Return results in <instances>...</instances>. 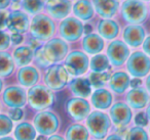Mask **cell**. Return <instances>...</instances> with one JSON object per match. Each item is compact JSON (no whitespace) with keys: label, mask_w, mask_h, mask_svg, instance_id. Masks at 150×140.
Segmentation results:
<instances>
[{"label":"cell","mask_w":150,"mask_h":140,"mask_svg":"<svg viewBox=\"0 0 150 140\" xmlns=\"http://www.w3.org/2000/svg\"><path fill=\"white\" fill-rule=\"evenodd\" d=\"M28 101L32 108L42 111L50 107L54 102V94L48 87L37 85L28 91Z\"/></svg>","instance_id":"1"},{"label":"cell","mask_w":150,"mask_h":140,"mask_svg":"<svg viewBox=\"0 0 150 140\" xmlns=\"http://www.w3.org/2000/svg\"><path fill=\"white\" fill-rule=\"evenodd\" d=\"M54 24L48 17L37 15L32 20L30 25V33L37 40H48L54 33Z\"/></svg>","instance_id":"2"},{"label":"cell","mask_w":150,"mask_h":140,"mask_svg":"<svg viewBox=\"0 0 150 140\" xmlns=\"http://www.w3.org/2000/svg\"><path fill=\"white\" fill-rule=\"evenodd\" d=\"M86 126L90 133L97 139L105 138L110 128V119L102 111H94L86 119Z\"/></svg>","instance_id":"3"},{"label":"cell","mask_w":150,"mask_h":140,"mask_svg":"<svg viewBox=\"0 0 150 140\" xmlns=\"http://www.w3.org/2000/svg\"><path fill=\"white\" fill-rule=\"evenodd\" d=\"M69 81V73L64 66L54 64L45 73L44 83L52 90H61L67 85Z\"/></svg>","instance_id":"4"},{"label":"cell","mask_w":150,"mask_h":140,"mask_svg":"<svg viewBox=\"0 0 150 140\" xmlns=\"http://www.w3.org/2000/svg\"><path fill=\"white\" fill-rule=\"evenodd\" d=\"M60 126V121L57 115L52 111H40L34 118V127L41 135H52Z\"/></svg>","instance_id":"5"},{"label":"cell","mask_w":150,"mask_h":140,"mask_svg":"<svg viewBox=\"0 0 150 140\" xmlns=\"http://www.w3.org/2000/svg\"><path fill=\"white\" fill-rule=\"evenodd\" d=\"M121 13L125 20L132 24H139L145 20L147 10L140 0H127L122 4Z\"/></svg>","instance_id":"6"},{"label":"cell","mask_w":150,"mask_h":140,"mask_svg":"<svg viewBox=\"0 0 150 140\" xmlns=\"http://www.w3.org/2000/svg\"><path fill=\"white\" fill-rule=\"evenodd\" d=\"M88 57L81 51H73L66 57L65 68L72 76H80L88 71Z\"/></svg>","instance_id":"7"},{"label":"cell","mask_w":150,"mask_h":140,"mask_svg":"<svg viewBox=\"0 0 150 140\" xmlns=\"http://www.w3.org/2000/svg\"><path fill=\"white\" fill-rule=\"evenodd\" d=\"M45 58L50 64L59 62L68 53V45L61 39H52L42 47Z\"/></svg>","instance_id":"8"},{"label":"cell","mask_w":150,"mask_h":140,"mask_svg":"<svg viewBox=\"0 0 150 140\" xmlns=\"http://www.w3.org/2000/svg\"><path fill=\"white\" fill-rule=\"evenodd\" d=\"M127 70L134 77H144L150 71V60L143 52H134L127 60Z\"/></svg>","instance_id":"9"},{"label":"cell","mask_w":150,"mask_h":140,"mask_svg":"<svg viewBox=\"0 0 150 140\" xmlns=\"http://www.w3.org/2000/svg\"><path fill=\"white\" fill-rule=\"evenodd\" d=\"M84 26L77 19L67 18L60 25V34L67 41H76L81 37Z\"/></svg>","instance_id":"10"},{"label":"cell","mask_w":150,"mask_h":140,"mask_svg":"<svg viewBox=\"0 0 150 140\" xmlns=\"http://www.w3.org/2000/svg\"><path fill=\"white\" fill-rule=\"evenodd\" d=\"M129 55V47L122 41L115 40L111 42L107 49V56L110 62L115 66H119L125 64Z\"/></svg>","instance_id":"11"},{"label":"cell","mask_w":150,"mask_h":140,"mask_svg":"<svg viewBox=\"0 0 150 140\" xmlns=\"http://www.w3.org/2000/svg\"><path fill=\"white\" fill-rule=\"evenodd\" d=\"M66 108L69 116L75 121H82L88 117L91 111L90 103L83 98H71L67 102Z\"/></svg>","instance_id":"12"},{"label":"cell","mask_w":150,"mask_h":140,"mask_svg":"<svg viewBox=\"0 0 150 140\" xmlns=\"http://www.w3.org/2000/svg\"><path fill=\"white\" fill-rule=\"evenodd\" d=\"M27 95L23 88L18 86H11L3 92V101L9 107L20 108L24 106L27 101Z\"/></svg>","instance_id":"13"},{"label":"cell","mask_w":150,"mask_h":140,"mask_svg":"<svg viewBox=\"0 0 150 140\" xmlns=\"http://www.w3.org/2000/svg\"><path fill=\"white\" fill-rule=\"evenodd\" d=\"M110 117L115 125L127 126L132 120V111L125 103H115L110 108Z\"/></svg>","instance_id":"14"},{"label":"cell","mask_w":150,"mask_h":140,"mask_svg":"<svg viewBox=\"0 0 150 140\" xmlns=\"http://www.w3.org/2000/svg\"><path fill=\"white\" fill-rule=\"evenodd\" d=\"M71 2L69 0H46L45 8L54 19H64L71 10Z\"/></svg>","instance_id":"15"},{"label":"cell","mask_w":150,"mask_h":140,"mask_svg":"<svg viewBox=\"0 0 150 140\" xmlns=\"http://www.w3.org/2000/svg\"><path fill=\"white\" fill-rule=\"evenodd\" d=\"M7 28L13 33H25L29 29V19L22 11H13L8 15Z\"/></svg>","instance_id":"16"},{"label":"cell","mask_w":150,"mask_h":140,"mask_svg":"<svg viewBox=\"0 0 150 140\" xmlns=\"http://www.w3.org/2000/svg\"><path fill=\"white\" fill-rule=\"evenodd\" d=\"M144 37H145V31L141 26H129L123 32V39L125 43L132 47H138L143 42Z\"/></svg>","instance_id":"17"},{"label":"cell","mask_w":150,"mask_h":140,"mask_svg":"<svg viewBox=\"0 0 150 140\" xmlns=\"http://www.w3.org/2000/svg\"><path fill=\"white\" fill-rule=\"evenodd\" d=\"M93 4L97 13L105 19L112 18L118 9L117 0H93Z\"/></svg>","instance_id":"18"},{"label":"cell","mask_w":150,"mask_h":140,"mask_svg":"<svg viewBox=\"0 0 150 140\" xmlns=\"http://www.w3.org/2000/svg\"><path fill=\"white\" fill-rule=\"evenodd\" d=\"M127 103L133 108H143L148 102V94L142 88H134L127 95Z\"/></svg>","instance_id":"19"},{"label":"cell","mask_w":150,"mask_h":140,"mask_svg":"<svg viewBox=\"0 0 150 140\" xmlns=\"http://www.w3.org/2000/svg\"><path fill=\"white\" fill-rule=\"evenodd\" d=\"M70 89L73 92V94L80 98H86L90 96L92 92V84L90 80L86 78H76L71 81Z\"/></svg>","instance_id":"20"},{"label":"cell","mask_w":150,"mask_h":140,"mask_svg":"<svg viewBox=\"0 0 150 140\" xmlns=\"http://www.w3.org/2000/svg\"><path fill=\"white\" fill-rule=\"evenodd\" d=\"M129 77L127 73L125 72H116L111 76L109 80V85L110 88L116 93H123L129 87Z\"/></svg>","instance_id":"21"},{"label":"cell","mask_w":150,"mask_h":140,"mask_svg":"<svg viewBox=\"0 0 150 140\" xmlns=\"http://www.w3.org/2000/svg\"><path fill=\"white\" fill-rule=\"evenodd\" d=\"M83 49L90 54H98L104 48V41L97 34H88L83 39Z\"/></svg>","instance_id":"22"},{"label":"cell","mask_w":150,"mask_h":140,"mask_svg":"<svg viewBox=\"0 0 150 140\" xmlns=\"http://www.w3.org/2000/svg\"><path fill=\"white\" fill-rule=\"evenodd\" d=\"M19 82L25 87H31L37 83L39 79L38 71L32 66H24L19 71L18 74Z\"/></svg>","instance_id":"23"},{"label":"cell","mask_w":150,"mask_h":140,"mask_svg":"<svg viewBox=\"0 0 150 140\" xmlns=\"http://www.w3.org/2000/svg\"><path fill=\"white\" fill-rule=\"evenodd\" d=\"M92 103L96 108L106 109L112 103V95L106 89H97L92 95Z\"/></svg>","instance_id":"24"},{"label":"cell","mask_w":150,"mask_h":140,"mask_svg":"<svg viewBox=\"0 0 150 140\" xmlns=\"http://www.w3.org/2000/svg\"><path fill=\"white\" fill-rule=\"evenodd\" d=\"M74 15L82 21H88L94 15V7L88 0H78L73 6Z\"/></svg>","instance_id":"25"},{"label":"cell","mask_w":150,"mask_h":140,"mask_svg":"<svg viewBox=\"0 0 150 140\" xmlns=\"http://www.w3.org/2000/svg\"><path fill=\"white\" fill-rule=\"evenodd\" d=\"M99 34L105 39H114L118 35L119 28L118 25L114 21L111 20H102L98 26Z\"/></svg>","instance_id":"26"},{"label":"cell","mask_w":150,"mask_h":140,"mask_svg":"<svg viewBox=\"0 0 150 140\" xmlns=\"http://www.w3.org/2000/svg\"><path fill=\"white\" fill-rule=\"evenodd\" d=\"M34 57V52L31 47L28 46H21L18 47L13 51V60L16 62L17 66H25L32 62Z\"/></svg>","instance_id":"27"},{"label":"cell","mask_w":150,"mask_h":140,"mask_svg":"<svg viewBox=\"0 0 150 140\" xmlns=\"http://www.w3.org/2000/svg\"><path fill=\"white\" fill-rule=\"evenodd\" d=\"M15 137L17 140H34L36 138L35 127L30 123L23 122L16 127Z\"/></svg>","instance_id":"28"},{"label":"cell","mask_w":150,"mask_h":140,"mask_svg":"<svg viewBox=\"0 0 150 140\" xmlns=\"http://www.w3.org/2000/svg\"><path fill=\"white\" fill-rule=\"evenodd\" d=\"M90 132L80 124H74L68 128L66 132V139L67 140H88Z\"/></svg>","instance_id":"29"},{"label":"cell","mask_w":150,"mask_h":140,"mask_svg":"<svg viewBox=\"0 0 150 140\" xmlns=\"http://www.w3.org/2000/svg\"><path fill=\"white\" fill-rule=\"evenodd\" d=\"M15 62L6 52H0V77H7L13 72Z\"/></svg>","instance_id":"30"},{"label":"cell","mask_w":150,"mask_h":140,"mask_svg":"<svg viewBox=\"0 0 150 140\" xmlns=\"http://www.w3.org/2000/svg\"><path fill=\"white\" fill-rule=\"evenodd\" d=\"M91 70L95 73L105 72L109 68V60L106 55L97 54L91 60Z\"/></svg>","instance_id":"31"},{"label":"cell","mask_w":150,"mask_h":140,"mask_svg":"<svg viewBox=\"0 0 150 140\" xmlns=\"http://www.w3.org/2000/svg\"><path fill=\"white\" fill-rule=\"evenodd\" d=\"M22 7L28 13L36 15L43 8V0H23Z\"/></svg>","instance_id":"32"},{"label":"cell","mask_w":150,"mask_h":140,"mask_svg":"<svg viewBox=\"0 0 150 140\" xmlns=\"http://www.w3.org/2000/svg\"><path fill=\"white\" fill-rule=\"evenodd\" d=\"M90 82L92 84V86H94L95 88H100V87L104 86L105 83L108 80H110V76L108 73H92L90 76Z\"/></svg>","instance_id":"33"},{"label":"cell","mask_w":150,"mask_h":140,"mask_svg":"<svg viewBox=\"0 0 150 140\" xmlns=\"http://www.w3.org/2000/svg\"><path fill=\"white\" fill-rule=\"evenodd\" d=\"M125 140H148V135L143 128L135 127L127 132Z\"/></svg>","instance_id":"34"},{"label":"cell","mask_w":150,"mask_h":140,"mask_svg":"<svg viewBox=\"0 0 150 140\" xmlns=\"http://www.w3.org/2000/svg\"><path fill=\"white\" fill-rule=\"evenodd\" d=\"M13 122L9 117L5 115H0V136L7 135L13 130Z\"/></svg>","instance_id":"35"},{"label":"cell","mask_w":150,"mask_h":140,"mask_svg":"<svg viewBox=\"0 0 150 140\" xmlns=\"http://www.w3.org/2000/svg\"><path fill=\"white\" fill-rule=\"evenodd\" d=\"M34 57H35V60H36V64L38 66H42V68H46V66H50V62H47V60L45 58L44 56V53H43V49L42 47H38L35 51V54H34Z\"/></svg>","instance_id":"36"},{"label":"cell","mask_w":150,"mask_h":140,"mask_svg":"<svg viewBox=\"0 0 150 140\" xmlns=\"http://www.w3.org/2000/svg\"><path fill=\"white\" fill-rule=\"evenodd\" d=\"M11 41V37H9L5 32L0 30V51H1V50L7 49V48L9 47Z\"/></svg>","instance_id":"37"},{"label":"cell","mask_w":150,"mask_h":140,"mask_svg":"<svg viewBox=\"0 0 150 140\" xmlns=\"http://www.w3.org/2000/svg\"><path fill=\"white\" fill-rule=\"evenodd\" d=\"M8 13L4 10L0 9V30L2 31L4 28H7V20H8Z\"/></svg>","instance_id":"38"},{"label":"cell","mask_w":150,"mask_h":140,"mask_svg":"<svg viewBox=\"0 0 150 140\" xmlns=\"http://www.w3.org/2000/svg\"><path fill=\"white\" fill-rule=\"evenodd\" d=\"M136 124L139 126H146L148 123V119L146 117V115L144 113H139L137 116H136Z\"/></svg>","instance_id":"39"},{"label":"cell","mask_w":150,"mask_h":140,"mask_svg":"<svg viewBox=\"0 0 150 140\" xmlns=\"http://www.w3.org/2000/svg\"><path fill=\"white\" fill-rule=\"evenodd\" d=\"M9 116H11V120L19 121V120H21L22 117H23V111H22L21 108H13V109H11V111Z\"/></svg>","instance_id":"40"},{"label":"cell","mask_w":150,"mask_h":140,"mask_svg":"<svg viewBox=\"0 0 150 140\" xmlns=\"http://www.w3.org/2000/svg\"><path fill=\"white\" fill-rule=\"evenodd\" d=\"M11 40L13 41V44H20L23 41V36L19 33H13L11 37Z\"/></svg>","instance_id":"41"},{"label":"cell","mask_w":150,"mask_h":140,"mask_svg":"<svg viewBox=\"0 0 150 140\" xmlns=\"http://www.w3.org/2000/svg\"><path fill=\"white\" fill-rule=\"evenodd\" d=\"M143 49H144V51L146 52L147 54H149L150 55V36L147 38V39L144 41V43H143Z\"/></svg>","instance_id":"42"},{"label":"cell","mask_w":150,"mask_h":140,"mask_svg":"<svg viewBox=\"0 0 150 140\" xmlns=\"http://www.w3.org/2000/svg\"><path fill=\"white\" fill-rule=\"evenodd\" d=\"M129 84H131V86L133 87V88H138V86H140V85L142 84V82L140 79H134V80L131 81Z\"/></svg>","instance_id":"43"},{"label":"cell","mask_w":150,"mask_h":140,"mask_svg":"<svg viewBox=\"0 0 150 140\" xmlns=\"http://www.w3.org/2000/svg\"><path fill=\"white\" fill-rule=\"evenodd\" d=\"M11 3V0H0V9H4Z\"/></svg>","instance_id":"44"},{"label":"cell","mask_w":150,"mask_h":140,"mask_svg":"<svg viewBox=\"0 0 150 140\" xmlns=\"http://www.w3.org/2000/svg\"><path fill=\"white\" fill-rule=\"evenodd\" d=\"M106 140H122V138L119 135H117V134H112V135L108 136L106 138Z\"/></svg>","instance_id":"45"},{"label":"cell","mask_w":150,"mask_h":140,"mask_svg":"<svg viewBox=\"0 0 150 140\" xmlns=\"http://www.w3.org/2000/svg\"><path fill=\"white\" fill-rule=\"evenodd\" d=\"M47 140H65V139L60 135H52Z\"/></svg>","instance_id":"46"},{"label":"cell","mask_w":150,"mask_h":140,"mask_svg":"<svg viewBox=\"0 0 150 140\" xmlns=\"http://www.w3.org/2000/svg\"><path fill=\"white\" fill-rule=\"evenodd\" d=\"M92 31V27H91L90 25H86V26H84V28H83V32L86 34H90V32Z\"/></svg>","instance_id":"47"},{"label":"cell","mask_w":150,"mask_h":140,"mask_svg":"<svg viewBox=\"0 0 150 140\" xmlns=\"http://www.w3.org/2000/svg\"><path fill=\"white\" fill-rule=\"evenodd\" d=\"M146 86H147V89L148 91L150 92V76L147 78V80H146Z\"/></svg>","instance_id":"48"},{"label":"cell","mask_w":150,"mask_h":140,"mask_svg":"<svg viewBox=\"0 0 150 140\" xmlns=\"http://www.w3.org/2000/svg\"><path fill=\"white\" fill-rule=\"evenodd\" d=\"M0 140H15V139H13V138H11V137H8V136H5V137L0 138Z\"/></svg>","instance_id":"49"},{"label":"cell","mask_w":150,"mask_h":140,"mask_svg":"<svg viewBox=\"0 0 150 140\" xmlns=\"http://www.w3.org/2000/svg\"><path fill=\"white\" fill-rule=\"evenodd\" d=\"M147 117H148V119L150 120V105L148 106V108H147Z\"/></svg>","instance_id":"50"},{"label":"cell","mask_w":150,"mask_h":140,"mask_svg":"<svg viewBox=\"0 0 150 140\" xmlns=\"http://www.w3.org/2000/svg\"><path fill=\"white\" fill-rule=\"evenodd\" d=\"M2 87H3V83H2V81H1V79H0V92L2 90Z\"/></svg>","instance_id":"51"},{"label":"cell","mask_w":150,"mask_h":140,"mask_svg":"<svg viewBox=\"0 0 150 140\" xmlns=\"http://www.w3.org/2000/svg\"><path fill=\"white\" fill-rule=\"evenodd\" d=\"M145 1H148V0H145Z\"/></svg>","instance_id":"52"},{"label":"cell","mask_w":150,"mask_h":140,"mask_svg":"<svg viewBox=\"0 0 150 140\" xmlns=\"http://www.w3.org/2000/svg\"><path fill=\"white\" fill-rule=\"evenodd\" d=\"M43 1H44V0H43ZM45 1H46V0H45Z\"/></svg>","instance_id":"53"}]
</instances>
